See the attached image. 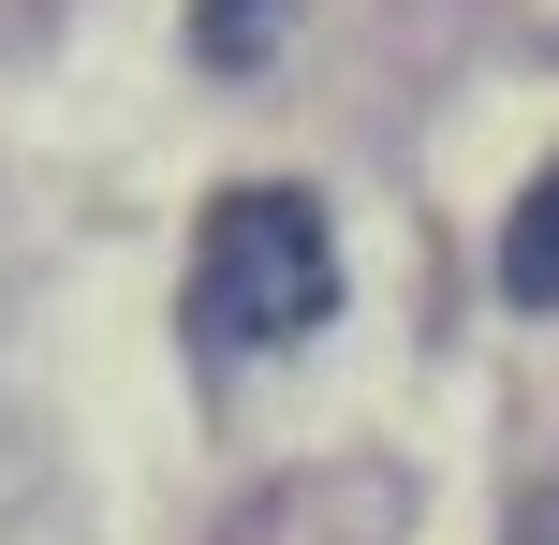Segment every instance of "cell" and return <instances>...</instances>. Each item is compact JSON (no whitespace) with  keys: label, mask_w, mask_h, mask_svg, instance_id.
Segmentation results:
<instances>
[{"label":"cell","mask_w":559,"mask_h":545,"mask_svg":"<svg viewBox=\"0 0 559 545\" xmlns=\"http://www.w3.org/2000/svg\"><path fill=\"white\" fill-rule=\"evenodd\" d=\"M338 310V236L309 192H222L192 236V340L206 354H265V340H309Z\"/></svg>","instance_id":"cell-1"},{"label":"cell","mask_w":559,"mask_h":545,"mask_svg":"<svg viewBox=\"0 0 559 545\" xmlns=\"http://www.w3.org/2000/svg\"><path fill=\"white\" fill-rule=\"evenodd\" d=\"M501 295L515 310H559V163L515 192V222H501Z\"/></svg>","instance_id":"cell-2"},{"label":"cell","mask_w":559,"mask_h":545,"mask_svg":"<svg viewBox=\"0 0 559 545\" xmlns=\"http://www.w3.org/2000/svg\"><path fill=\"white\" fill-rule=\"evenodd\" d=\"M192 45L222 59V74H251V59L280 45V0H206V15H192Z\"/></svg>","instance_id":"cell-3"},{"label":"cell","mask_w":559,"mask_h":545,"mask_svg":"<svg viewBox=\"0 0 559 545\" xmlns=\"http://www.w3.org/2000/svg\"><path fill=\"white\" fill-rule=\"evenodd\" d=\"M515 545H559V487H545V501H531V517H515Z\"/></svg>","instance_id":"cell-4"}]
</instances>
